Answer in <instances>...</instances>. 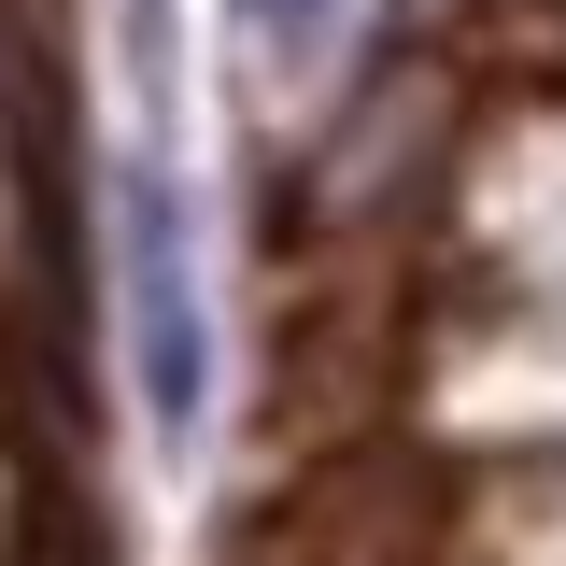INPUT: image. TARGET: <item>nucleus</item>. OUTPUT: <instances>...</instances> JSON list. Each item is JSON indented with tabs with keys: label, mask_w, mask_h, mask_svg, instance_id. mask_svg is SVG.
<instances>
[{
	"label": "nucleus",
	"mask_w": 566,
	"mask_h": 566,
	"mask_svg": "<svg viewBox=\"0 0 566 566\" xmlns=\"http://www.w3.org/2000/svg\"><path fill=\"white\" fill-rule=\"evenodd\" d=\"M453 566H566V468H439Z\"/></svg>",
	"instance_id": "obj_1"
}]
</instances>
